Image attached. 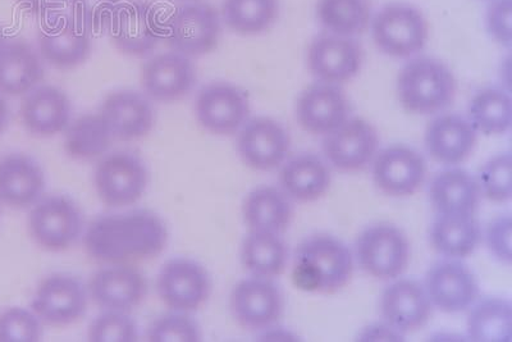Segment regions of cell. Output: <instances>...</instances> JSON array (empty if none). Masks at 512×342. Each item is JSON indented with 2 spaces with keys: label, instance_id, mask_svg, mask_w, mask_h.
<instances>
[{
  "label": "cell",
  "instance_id": "10",
  "mask_svg": "<svg viewBox=\"0 0 512 342\" xmlns=\"http://www.w3.org/2000/svg\"><path fill=\"white\" fill-rule=\"evenodd\" d=\"M39 53L49 66L71 70L82 65L93 50V34L70 13H50L44 17L38 36Z\"/></svg>",
  "mask_w": 512,
  "mask_h": 342
},
{
  "label": "cell",
  "instance_id": "31",
  "mask_svg": "<svg viewBox=\"0 0 512 342\" xmlns=\"http://www.w3.org/2000/svg\"><path fill=\"white\" fill-rule=\"evenodd\" d=\"M290 198L274 186H260L246 196L242 213L250 231L281 235L290 226Z\"/></svg>",
  "mask_w": 512,
  "mask_h": 342
},
{
  "label": "cell",
  "instance_id": "28",
  "mask_svg": "<svg viewBox=\"0 0 512 342\" xmlns=\"http://www.w3.org/2000/svg\"><path fill=\"white\" fill-rule=\"evenodd\" d=\"M45 75L41 57L24 40L8 41L0 50V94L22 97L39 86Z\"/></svg>",
  "mask_w": 512,
  "mask_h": 342
},
{
  "label": "cell",
  "instance_id": "22",
  "mask_svg": "<svg viewBox=\"0 0 512 342\" xmlns=\"http://www.w3.org/2000/svg\"><path fill=\"white\" fill-rule=\"evenodd\" d=\"M146 97L157 102H176L185 98L196 85V68L191 58L177 52L150 58L141 71Z\"/></svg>",
  "mask_w": 512,
  "mask_h": 342
},
{
  "label": "cell",
  "instance_id": "17",
  "mask_svg": "<svg viewBox=\"0 0 512 342\" xmlns=\"http://www.w3.org/2000/svg\"><path fill=\"white\" fill-rule=\"evenodd\" d=\"M424 289L433 307L448 314L469 309L479 295L478 280L472 269L459 259L450 258L429 268Z\"/></svg>",
  "mask_w": 512,
  "mask_h": 342
},
{
  "label": "cell",
  "instance_id": "12",
  "mask_svg": "<svg viewBox=\"0 0 512 342\" xmlns=\"http://www.w3.org/2000/svg\"><path fill=\"white\" fill-rule=\"evenodd\" d=\"M159 298L171 310L195 312L207 302L212 282L207 269L187 258L163 264L157 277Z\"/></svg>",
  "mask_w": 512,
  "mask_h": 342
},
{
  "label": "cell",
  "instance_id": "45",
  "mask_svg": "<svg viewBox=\"0 0 512 342\" xmlns=\"http://www.w3.org/2000/svg\"><path fill=\"white\" fill-rule=\"evenodd\" d=\"M512 218L510 214L498 216L489 223L486 243L489 252L501 263H511Z\"/></svg>",
  "mask_w": 512,
  "mask_h": 342
},
{
  "label": "cell",
  "instance_id": "34",
  "mask_svg": "<svg viewBox=\"0 0 512 342\" xmlns=\"http://www.w3.org/2000/svg\"><path fill=\"white\" fill-rule=\"evenodd\" d=\"M468 120L480 134L487 136L506 134L512 122V102L509 91L496 86L477 91L469 103Z\"/></svg>",
  "mask_w": 512,
  "mask_h": 342
},
{
  "label": "cell",
  "instance_id": "26",
  "mask_svg": "<svg viewBox=\"0 0 512 342\" xmlns=\"http://www.w3.org/2000/svg\"><path fill=\"white\" fill-rule=\"evenodd\" d=\"M478 132L468 117L459 113H443L429 123L425 131V149L434 161L456 166L472 154Z\"/></svg>",
  "mask_w": 512,
  "mask_h": 342
},
{
  "label": "cell",
  "instance_id": "16",
  "mask_svg": "<svg viewBox=\"0 0 512 342\" xmlns=\"http://www.w3.org/2000/svg\"><path fill=\"white\" fill-rule=\"evenodd\" d=\"M230 303L236 321L253 331L269 330L285 308L280 286L272 278L255 276L233 287Z\"/></svg>",
  "mask_w": 512,
  "mask_h": 342
},
{
  "label": "cell",
  "instance_id": "11",
  "mask_svg": "<svg viewBox=\"0 0 512 342\" xmlns=\"http://www.w3.org/2000/svg\"><path fill=\"white\" fill-rule=\"evenodd\" d=\"M195 114L200 126L210 134H237L250 117L248 94L231 82H212L199 91Z\"/></svg>",
  "mask_w": 512,
  "mask_h": 342
},
{
  "label": "cell",
  "instance_id": "19",
  "mask_svg": "<svg viewBox=\"0 0 512 342\" xmlns=\"http://www.w3.org/2000/svg\"><path fill=\"white\" fill-rule=\"evenodd\" d=\"M373 161L374 184L384 194L395 198L415 194L427 177L423 155L406 145L384 148Z\"/></svg>",
  "mask_w": 512,
  "mask_h": 342
},
{
  "label": "cell",
  "instance_id": "1",
  "mask_svg": "<svg viewBox=\"0 0 512 342\" xmlns=\"http://www.w3.org/2000/svg\"><path fill=\"white\" fill-rule=\"evenodd\" d=\"M167 227L157 214L136 209L99 216L90 223L85 245L98 261L122 263L155 257L167 244Z\"/></svg>",
  "mask_w": 512,
  "mask_h": 342
},
{
  "label": "cell",
  "instance_id": "7",
  "mask_svg": "<svg viewBox=\"0 0 512 342\" xmlns=\"http://www.w3.org/2000/svg\"><path fill=\"white\" fill-rule=\"evenodd\" d=\"M356 259L367 275L378 280H396L409 266L410 244L401 228L374 223L356 240Z\"/></svg>",
  "mask_w": 512,
  "mask_h": 342
},
{
  "label": "cell",
  "instance_id": "8",
  "mask_svg": "<svg viewBox=\"0 0 512 342\" xmlns=\"http://www.w3.org/2000/svg\"><path fill=\"white\" fill-rule=\"evenodd\" d=\"M149 184V172L143 159L121 150L104 155L94 170V185L100 200L108 207L135 204Z\"/></svg>",
  "mask_w": 512,
  "mask_h": 342
},
{
  "label": "cell",
  "instance_id": "14",
  "mask_svg": "<svg viewBox=\"0 0 512 342\" xmlns=\"http://www.w3.org/2000/svg\"><path fill=\"white\" fill-rule=\"evenodd\" d=\"M88 303L89 290L80 278L56 273L41 282L32 298L31 308L41 322L66 326L84 317Z\"/></svg>",
  "mask_w": 512,
  "mask_h": 342
},
{
  "label": "cell",
  "instance_id": "43",
  "mask_svg": "<svg viewBox=\"0 0 512 342\" xmlns=\"http://www.w3.org/2000/svg\"><path fill=\"white\" fill-rule=\"evenodd\" d=\"M70 15L91 34L107 30L120 0H67Z\"/></svg>",
  "mask_w": 512,
  "mask_h": 342
},
{
  "label": "cell",
  "instance_id": "49",
  "mask_svg": "<svg viewBox=\"0 0 512 342\" xmlns=\"http://www.w3.org/2000/svg\"><path fill=\"white\" fill-rule=\"evenodd\" d=\"M7 41H6V36H4V33H3V30H2V27H0V50L3 49L4 47V44H6Z\"/></svg>",
  "mask_w": 512,
  "mask_h": 342
},
{
  "label": "cell",
  "instance_id": "21",
  "mask_svg": "<svg viewBox=\"0 0 512 342\" xmlns=\"http://www.w3.org/2000/svg\"><path fill=\"white\" fill-rule=\"evenodd\" d=\"M349 98L341 85L317 81L300 94L296 118L306 132L326 136L350 118Z\"/></svg>",
  "mask_w": 512,
  "mask_h": 342
},
{
  "label": "cell",
  "instance_id": "40",
  "mask_svg": "<svg viewBox=\"0 0 512 342\" xmlns=\"http://www.w3.org/2000/svg\"><path fill=\"white\" fill-rule=\"evenodd\" d=\"M43 336V322L34 310L12 307L0 313V342H36Z\"/></svg>",
  "mask_w": 512,
  "mask_h": 342
},
{
  "label": "cell",
  "instance_id": "23",
  "mask_svg": "<svg viewBox=\"0 0 512 342\" xmlns=\"http://www.w3.org/2000/svg\"><path fill=\"white\" fill-rule=\"evenodd\" d=\"M89 294L96 305L108 310L130 312L143 302L148 284L139 269L113 263L98 269L90 278Z\"/></svg>",
  "mask_w": 512,
  "mask_h": 342
},
{
  "label": "cell",
  "instance_id": "13",
  "mask_svg": "<svg viewBox=\"0 0 512 342\" xmlns=\"http://www.w3.org/2000/svg\"><path fill=\"white\" fill-rule=\"evenodd\" d=\"M237 134V152L246 166L253 170H276L290 153V134L281 122L271 117L249 118Z\"/></svg>",
  "mask_w": 512,
  "mask_h": 342
},
{
  "label": "cell",
  "instance_id": "30",
  "mask_svg": "<svg viewBox=\"0 0 512 342\" xmlns=\"http://www.w3.org/2000/svg\"><path fill=\"white\" fill-rule=\"evenodd\" d=\"M429 198L437 213L474 214L480 198L478 181L463 168H447L434 175Z\"/></svg>",
  "mask_w": 512,
  "mask_h": 342
},
{
  "label": "cell",
  "instance_id": "48",
  "mask_svg": "<svg viewBox=\"0 0 512 342\" xmlns=\"http://www.w3.org/2000/svg\"><path fill=\"white\" fill-rule=\"evenodd\" d=\"M9 118H11V109H9L7 100L0 94V135L6 131Z\"/></svg>",
  "mask_w": 512,
  "mask_h": 342
},
{
  "label": "cell",
  "instance_id": "20",
  "mask_svg": "<svg viewBox=\"0 0 512 342\" xmlns=\"http://www.w3.org/2000/svg\"><path fill=\"white\" fill-rule=\"evenodd\" d=\"M98 116L113 140L134 141L152 131L155 111L148 97L132 90L107 95Z\"/></svg>",
  "mask_w": 512,
  "mask_h": 342
},
{
  "label": "cell",
  "instance_id": "2",
  "mask_svg": "<svg viewBox=\"0 0 512 342\" xmlns=\"http://www.w3.org/2000/svg\"><path fill=\"white\" fill-rule=\"evenodd\" d=\"M354 257L344 241L317 234L297 246L294 280L296 286L314 293H335L350 281Z\"/></svg>",
  "mask_w": 512,
  "mask_h": 342
},
{
  "label": "cell",
  "instance_id": "41",
  "mask_svg": "<svg viewBox=\"0 0 512 342\" xmlns=\"http://www.w3.org/2000/svg\"><path fill=\"white\" fill-rule=\"evenodd\" d=\"M139 337L135 319L121 310L104 309L89 327L93 342H134Z\"/></svg>",
  "mask_w": 512,
  "mask_h": 342
},
{
  "label": "cell",
  "instance_id": "47",
  "mask_svg": "<svg viewBox=\"0 0 512 342\" xmlns=\"http://www.w3.org/2000/svg\"><path fill=\"white\" fill-rule=\"evenodd\" d=\"M404 335L400 334L399 331H396L395 328L386 325L383 326H372L369 327L368 330H365L364 335L361 336V339L365 341H401Z\"/></svg>",
  "mask_w": 512,
  "mask_h": 342
},
{
  "label": "cell",
  "instance_id": "42",
  "mask_svg": "<svg viewBox=\"0 0 512 342\" xmlns=\"http://www.w3.org/2000/svg\"><path fill=\"white\" fill-rule=\"evenodd\" d=\"M148 339L152 342H198L200 328L189 314L172 310L155 319L149 327Z\"/></svg>",
  "mask_w": 512,
  "mask_h": 342
},
{
  "label": "cell",
  "instance_id": "25",
  "mask_svg": "<svg viewBox=\"0 0 512 342\" xmlns=\"http://www.w3.org/2000/svg\"><path fill=\"white\" fill-rule=\"evenodd\" d=\"M20 116L30 134L49 138L61 134L71 125V100L57 86H36L22 99Z\"/></svg>",
  "mask_w": 512,
  "mask_h": 342
},
{
  "label": "cell",
  "instance_id": "24",
  "mask_svg": "<svg viewBox=\"0 0 512 342\" xmlns=\"http://www.w3.org/2000/svg\"><path fill=\"white\" fill-rule=\"evenodd\" d=\"M433 305L424 285L413 278H401L384 289L381 313L384 322L400 334L420 330L432 316Z\"/></svg>",
  "mask_w": 512,
  "mask_h": 342
},
{
  "label": "cell",
  "instance_id": "38",
  "mask_svg": "<svg viewBox=\"0 0 512 342\" xmlns=\"http://www.w3.org/2000/svg\"><path fill=\"white\" fill-rule=\"evenodd\" d=\"M67 130V150L77 157H95L103 153L113 141L100 121L98 113L82 116L80 120L68 126Z\"/></svg>",
  "mask_w": 512,
  "mask_h": 342
},
{
  "label": "cell",
  "instance_id": "15",
  "mask_svg": "<svg viewBox=\"0 0 512 342\" xmlns=\"http://www.w3.org/2000/svg\"><path fill=\"white\" fill-rule=\"evenodd\" d=\"M379 135L376 127L364 118L350 117L336 130L324 136L323 154L336 170H364L378 153Z\"/></svg>",
  "mask_w": 512,
  "mask_h": 342
},
{
  "label": "cell",
  "instance_id": "33",
  "mask_svg": "<svg viewBox=\"0 0 512 342\" xmlns=\"http://www.w3.org/2000/svg\"><path fill=\"white\" fill-rule=\"evenodd\" d=\"M241 262L251 276L277 277L286 269L288 249L280 235L250 231L241 246Z\"/></svg>",
  "mask_w": 512,
  "mask_h": 342
},
{
  "label": "cell",
  "instance_id": "32",
  "mask_svg": "<svg viewBox=\"0 0 512 342\" xmlns=\"http://www.w3.org/2000/svg\"><path fill=\"white\" fill-rule=\"evenodd\" d=\"M482 231L474 214H440L431 226L434 250L445 258L463 259L478 248Z\"/></svg>",
  "mask_w": 512,
  "mask_h": 342
},
{
  "label": "cell",
  "instance_id": "37",
  "mask_svg": "<svg viewBox=\"0 0 512 342\" xmlns=\"http://www.w3.org/2000/svg\"><path fill=\"white\" fill-rule=\"evenodd\" d=\"M317 17L327 33L355 38L368 29L372 8L368 0H318Z\"/></svg>",
  "mask_w": 512,
  "mask_h": 342
},
{
  "label": "cell",
  "instance_id": "9",
  "mask_svg": "<svg viewBox=\"0 0 512 342\" xmlns=\"http://www.w3.org/2000/svg\"><path fill=\"white\" fill-rule=\"evenodd\" d=\"M29 228L35 243L49 252L71 248L82 235L80 208L66 195H49L32 207Z\"/></svg>",
  "mask_w": 512,
  "mask_h": 342
},
{
  "label": "cell",
  "instance_id": "50",
  "mask_svg": "<svg viewBox=\"0 0 512 342\" xmlns=\"http://www.w3.org/2000/svg\"><path fill=\"white\" fill-rule=\"evenodd\" d=\"M181 2H196V0H181Z\"/></svg>",
  "mask_w": 512,
  "mask_h": 342
},
{
  "label": "cell",
  "instance_id": "46",
  "mask_svg": "<svg viewBox=\"0 0 512 342\" xmlns=\"http://www.w3.org/2000/svg\"><path fill=\"white\" fill-rule=\"evenodd\" d=\"M17 3L30 15L45 17L58 12L67 0H17Z\"/></svg>",
  "mask_w": 512,
  "mask_h": 342
},
{
  "label": "cell",
  "instance_id": "39",
  "mask_svg": "<svg viewBox=\"0 0 512 342\" xmlns=\"http://www.w3.org/2000/svg\"><path fill=\"white\" fill-rule=\"evenodd\" d=\"M480 193L495 203L509 202L512 195V159L504 152L488 159L478 175Z\"/></svg>",
  "mask_w": 512,
  "mask_h": 342
},
{
  "label": "cell",
  "instance_id": "36",
  "mask_svg": "<svg viewBox=\"0 0 512 342\" xmlns=\"http://www.w3.org/2000/svg\"><path fill=\"white\" fill-rule=\"evenodd\" d=\"M280 0H224L222 18L233 33L254 36L276 24Z\"/></svg>",
  "mask_w": 512,
  "mask_h": 342
},
{
  "label": "cell",
  "instance_id": "3",
  "mask_svg": "<svg viewBox=\"0 0 512 342\" xmlns=\"http://www.w3.org/2000/svg\"><path fill=\"white\" fill-rule=\"evenodd\" d=\"M454 72L433 57L410 59L397 77V95L406 111L429 116L445 111L456 97Z\"/></svg>",
  "mask_w": 512,
  "mask_h": 342
},
{
  "label": "cell",
  "instance_id": "4",
  "mask_svg": "<svg viewBox=\"0 0 512 342\" xmlns=\"http://www.w3.org/2000/svg\"><path fill=\"white\" fill-rule=\"evenodd\" d=\"M369 27L374 44L388 57H414L423 52L428 43L427 18L413 4H386L372 16Z\"/></svg>",
  "mask_w": 512,
  "mask_h": 342
},
{
  "label": "cell",
  "instance_id": "6",
  "mask_svg": "<svg viewBox=\"0 0 512 342\" xmlns=\"http://www.w3.org/2000/svg\"><path fill=\"white\" fill-rule=\"evenodd\" d=\"M164 29V40L173 52L198 58L217 49L222 34V18L210 4L190 2L169 16Z\"/></svg>",
  "mask_w": 512,
  "mask_h": 342
},
{
  "label": "cell",
  "instance_id": "18",
  "mask_svg": "<svg viewBox=\"0 0 512 342\" xmlns=\"http://www.w3.org/2000/svg\"><path fill=\"white\" fill-rule=\"evenodd\" d=\"M363 57L358 40L327 33L310 43L306 62L317 81L342 85L360 74Z\"/></svg>",
  "mask_w": 512,
  "mask_h": 342
},
{
  "label": "cell",
  "instance_id": "29",
  "mask_svg": "<svg viewBox=\"0 0 512 342\" xmlns=\"http://www.w3.org/2000/svg\"><path fill=\"white\" fill-rule=\"evenodd\" d=\"M331 181L327 162L317 154H297L282 164L281 190L295 202L310 203L322 198Z\"/></svg>",
  "mask_w": 512,
  "mask_h": 342
},
{
  "label": "cell",
  "instance_id": "5",
  "mask_svg": "<svg viewBox=\"0 0 512 342\" xmlns=\"http://www.w3.org/2000/svg\"><path fill=\"white\" fill-rule=\"evenodd\" d=\"M162 11L148 0H127L114 9L107 30L122 53L132 57L150 56L166 34Z\"/></svg>",
  "mask_w": 512,
  "mask_h": 342
},
{
  "label": "cell",
  "instance_id": "35",
  "mask_svg": "<svg viewBox=\"0 0 512 342\" xmlns=\"http://www.w3.org/2000/svg\"><path fill=\"white\" fill-rule=\"evenodd\" d=\"M469 339L480 342H510L512 339V307L509 300L484 298L470 310Z\"/></svg>",
  "mask_w": 512,
  "mask_h": 342
},
{
  "label": "cell",
  "instance_id": "44",
  "mask_svg": "<svg viewBox=\"0 0 512 342\" xmlns=\"http://www.w3.org/2000/svg\"><path fill=\"white\" fill-rule=\"evenodd\" d=\"M484 26L491 39L504 48L512 44V0H489Z\"/></svg>",
  "mask_w": 512,
  "mask_h": 342
},
{
  "label": "cell",
  "instance_id": "27",
  "mask_svg": "<svg viewBox=\"0 0 512 342\" xmlns=\"http://www.w3.org/2000/svg\"><path fill=\"white\" fill-rule=\"evenodd\" d=\"M45 173L30 155L11 153L0 158V202L24 209L38 203L44 194Z\"/></svg>",
  "mask_w": 512,
  "mask_h": 342
}]
</instances>
